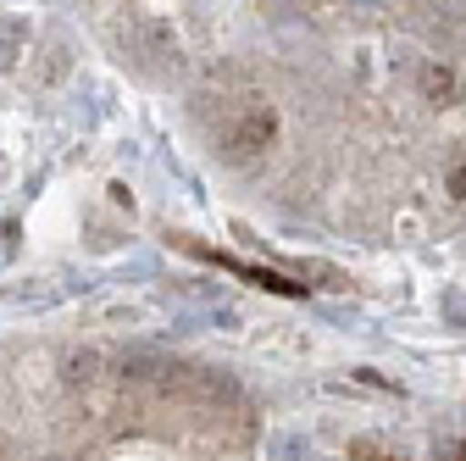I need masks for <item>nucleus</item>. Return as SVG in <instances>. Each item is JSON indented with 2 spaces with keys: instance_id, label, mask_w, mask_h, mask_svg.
Listing matches in <instances>:
<instances>
[{
  "instance_id": "f257e3e1",
  "label": "nucleus",
  "mask_w": 466,
  "mask_h": 461,
  "mask_svg": "<svg viewBox=\"0 0 466 461\" xmlns=\"http://www.w3.org/2000/svg\"><path fill=\"white\" fill-rule=\"evenodd\" d=\"M200 111H206V123H211V139L228 161H256L272 150L278 139V111L239 78V73H222L211 78V89L200 95Z\"/></svg>"
},
{
  "instance_id": "f03ea898",
  "label": "nucleus",
  "mask_w": 466,
  "mask_h": 461,
  "mask_svg": "<svg viewBox=\"0 0 466 461\" xmlns=\"http://www.w3.org/2000/svg\"><path fill=\"white\" fill-rule=\"evenodd\" d=\"M123 45L134 50V62H145L150 73H178V67H184V45H178V34H172L167 23H156V17H139V23L123 34Z\"/></svg>"
},
{
  "instance_id": "7ed1b4c3",
  "label": "nucleus",
  "mask_w": 466,
  "mask_h": 461,
  "mask_svg": "<svg viewBox=\"0 0 466 461\" xmlns=\"http://www.w3.org/2000/svg\"><path fill=\"white\" fill-rule=\"evenodd\" d=\"M167 373H172V362L161 351H145V344L116 356V378H123V384H161Z\"/></svg>"
},
{
  "instance_id": "20e7f679",
  "label": "nucleus",
  "mask_w": 466,
  "mask_h": 461,
  "mask_svg": "<svg viewBox=\"0 0 466 461\" xmlns=\"http://www.w3.org/2000/svg\"><path fill=\"white\" fill-rule=\"evenodd\" d=\"M417 84H422V95H428V100H439V106L461 100V78H455V67H450V62H422V67H417Z\"/></svg>"
},
{
  "instance_id": "39448f33",
  "label": "nucleus",
  "mask_w": 466,
  "mask_h": 461,
  "mask_svg": "<svg viewBox=\"0 0 466 461\" xmlns=\"http://www.w3.org/2000/svg\"><path fill=\"white\" fill-rule=\"evenodd\" d=\"M62 367H67V384H73V389H89V384L100 378V351H73Z\"/></svg>"
},
{
  "instance_id": "423d86ee",
  "label": "nucleus",
  "mask_w": 466,
  "mask_h": 461,
  "mask_svg": "<svg viewBox=\"0 0 466 461\" xmlns=\"http://www.w3.org/2000/svg\"><path fill=\"white\" fill-rule=\"evenodd\" d=\"M433 461H466V439H439L433 445Z\"/></svg>"
},
{
  "instance_id": "0eeeda50",
  "label": "nucleus",
  "mask_w": 466,
  "mask_h": 461,
  "mask_svg": "<svg viewBox=\"0 0 466 461\" xmlns=\"http://www.w3.org/2000/svg\"><path fill=\"white\" fill-rule=\"evenodd\" d=\"M278 456H283V461H300V456H306V439H278Z\"/></svg>"
},
{
  "instance_id": "6e6552de",
  "label": "nucleus",
  "mask_w": 466,
  "mask_h": 461,
  "mask_svg": "<svg viewBox=\"0 0 466 461\" xmlns=\"http://www.w3.org/2000/svg\"><path fill=\"white\" fill-rule=\"evenodd\" d=\"M12 56H17V34H0V67H12Z\"/></svg>"
},
{
  "instance_id": "1a4fd4ad",
  "label": "nucleus",
  "mask_w": 466,
  "mask_h": 461,
  "mask_svg": "<svg viewBox=\"0 0 466 461\" xmlns=\"http://www.w3.org/2000/svg\"><path fill=\"white\" fill-rule=\"evenodd\" d=\"M450 190H455V195L466 200V167H461V172H455V179H450Z\"/></svg>"
}]
</instances>
